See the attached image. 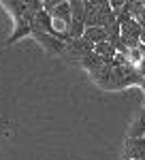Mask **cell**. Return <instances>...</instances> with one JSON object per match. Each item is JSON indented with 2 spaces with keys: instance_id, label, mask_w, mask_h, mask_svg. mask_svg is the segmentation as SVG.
Instances as JSON below:
<instances>
[{
  "instance_id": "obj_1",
  "label": "cell",
  "mask_w": 145,
  "mask_h": 160,
  "mask_svg": "<svg viewBox=\"0 0 145 160\" xmlns=\"http://www.w3.org/2000/svg\"><path fill=\"white\" fill-rule=\"evenodd\" d=\"M4 7L15 17V30L7 41V45H13L22 37L32 34V19H34L36 13L43 11V2H38V0H32V2H4Z\"/></svg>"
},
{
  "instance_id": "obj_2",
  "label": "cell",
  "mask_w": 145,
  "mask_h": 160,
  "mask_svg": "<svg viewBox=\"0 0 145 160\" xmlns=\"http://www.w3.org/2000/svg\"><path fill=\"white\" fill-rule=\"evenodd\" d=\"M124 158L126 160H145V137H128L124 143Z\"/></svg>"
},
{
  "instance_id": "obj_3",
  "label": "cell",
  "mask_w": 145,
  "mask_h": 160,
  "mask_svg": "<svg viewBox=\"0 0 145 160\" xmlns=\"http://www.w3.org/2000/svg\"><path fill=\"white\" fill-rule=\"evenodd\" d=\"M64 49L71 51L72 56H77V60L81 62L85 56L94 53V45H92V43H88V41L81 37V38H72L71 43H66V47H64Z\"/></svg>"
},
{
  "instance_id": "obj_4",
  "label": "cell",
  "mask_w": 145,
  "mask_h": 160,
  "mask_svg": "<svg viewBox=\"0 0 145 160\" xmlns=\"http://www.w3.org/2000/svg\"><path fill=\"white\" fill-rule=\"evenodd\" d=\"M83 38L88 41V43H92V45L96 47L98 43H105V41H109V34H107V30H105V28H85Z\"/></svg>"
},
{
  "instance_id": "obj_5",
  "label": "cell",
  "mask_w": 145,
  "mask_h": 160,
  "mask_svg": "<svg viewBox=\"0 0 145 160\" xmlns=\"http://www.w3.org/2000/svg\"><path fill=\"white\" fill-rule=\"evenodd\" d=\"M51 17L56 19V22H62V24H66L71 28V2H60L58 7H56V11L51 13Z\"/></svg>"
},
{
  "instance_id": "obj_6",
  "label": "cell",
  "mask_w": 145,
  "mask_h": 160,
  "mask_svg": "<svg viewBox=\"0 0 145 160\" xmlns=\"http://www.w3.org/2000/svg\"><path fill=\"white\" fill-rule=\"evenodd\" d=\"M94 53L100 56L105 62H113V60H115V56H118V49H115L109 41H105V43H98L96 47H94Z\"/></svg>"
},
{
  "instance_id": "obj_7",
  "label": "cell",
  "mask_w": 145,
  "mask_h": 160,
  "mask_svg": "<svg viewBox=\"0 0 145 160\" xmlns=\"http://www.w3.org/2000/svg\"><path fill=\"white\" fill-rule=\"evenodd\" d=\"M141 26H145V2H143V17H141V22H139Z\"/></svg>"
},
{
  "instance_id": "obj_8",
  "label": "cell",
  "mask_w": 145,
  "mask_h": 160,
  "mask_svg": "<svg viewBox=\"0 0 145 160\" xmlns=\"http://www.w3.org/2000/svg\"><path fill=\"white\" fill-rule=\"evenodd\" d=\"M124 160H126V158H124Z\"/></svg>"
}]
</instances>
